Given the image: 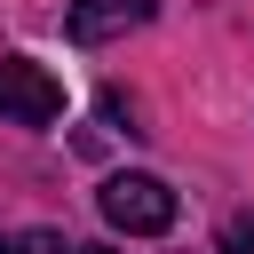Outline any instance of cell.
I'll return each mask as SVG.
<instances>
[{"label": "cell", "instance_id": "1", "mask_svg": "<svg viewBox=\"0 0 254 254\" xmlns=\"http://www.w3.org/2000/svg\"><path fill=\"white\" fill-rule=\"evenodd\" d=\"M95 206H103V222L127 230V238H159V230H175V214H183V198H175L159 175H111V183L95 190Z\"/></svg>", "mask_w": 254, "mask_h": 254}, {"label": "cell", "instance_id": "2", "mask_svg": "<svg viewBox=\"0 0 254 254\" xmlns=\"http://www.w3.org/2000/svg\"><path fill=\"white\" fill-rule=\"evenodd\" d=\"M0 119L8 127H48L64 119V79L32 56H0Z\"/></svg>", "mask_w": 254, "mask_h": 254}, {"label": "cell", "instance_id": "3", "mask_svg": "<svg viewBox=\"0 0 254 254\" xmlns=\"http://www.w3.org/2000/svg\"><path fill=\"white\" fill-rule=\"evenodd\" d=\"M143 24H151V0H71V16H64V32L79 48H103V40L143 32Z\"/></svg>", "mask_w": 254, "mask_h": 254}, {"label": "cell", "instance_id": "4", "mask_svg": "<svg viewBox=\"0 0 254 254\" xmlns=\"http://www.w3.org/2000/svg\"><path fill=\"white\" fill-rule=\"evenodd\" d=\"M222 246H230V254H246V246H254V214H230V230H222Z\"/></svg>", "mask_w": 254, "mask_h": 254}, {"label": "cell", "instance_id": "5", "mask_svg": "<svg viewBox=\"0 0 254 254\" xmlns=\"http://www.w3.org/2000/svg\"><path fill=\"white\" fill-rule=\"evenodd\" d=\"M64 254H111V246H64Z\"/></svg>", "mask_w": 254, "mask_h": 254}, {"label": "cell", "instance_id": "6", "mask_svg": "<svg viewBox=\"0 0 254 254\" xmlns=\"http://www.w3.org/2000/svg\"><path fill=\"white\" fill-rule=\"evenodd\" d=\"M0 254H24V246H16V238H0Z\"/></svg>", "mask_w": 254, "mask_h": 254}]
</instances>
